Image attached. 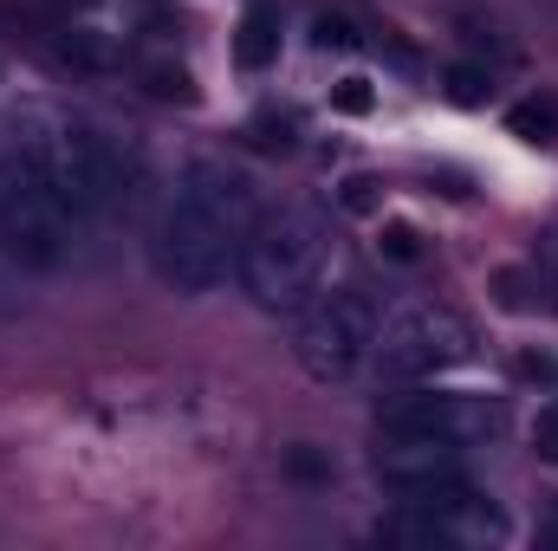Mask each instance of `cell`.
Instances as JSON below:
<instances>
[{"label": "cell", "mask_w": 558, "mask_h": 551, "mask_svg": "<svg viewBox=\"0 0 558 551\" xmlns=\"http://www.w3.org/2000/svg\"><path fill=\"white\" fill-rule=\"evenodd\" d=\"M247 228H254V182L221 156H195L156 215V241H149L156 273L175 292H215L241 260Z\"/></svg>", "instance_id": "1"}, {"label": "cell", "mask_w": 558, "mask_h": 551, "mask_svg": "<svg viewBox=\"0 0 558 551\" xmlns=\"http://www.w3.org/2000/svg\"><path fill=\"white\" fill-rule=\"evenodd\" d=\"M0 143L20 156V169L39 182V195L72 228H85V221H98V215H111L124 201L118 149L98 131H85L72 111H59V105H13L7 124H0Z\"/></svg>", "instance_id": "2"}, {"label": "cell", "mask_w": 558, "mask_h": 551, "mask_svg": "<svg viewBox=\"0 0 558 551\" xmlns=\"http://www.w3.org/2000/svg\"><path fill=\"white\" fill-rule=\"evenodd\" d=\"M325 260H331V221L312 201H279L274 215H254L234 273L267 311H292L318 292Z\"/></svg>", "instance_id": "3"}, {"label": "cell", "mask_w": 558, "mask_h": 551, "mask_svg": "<svg viewBox=\"0 0 558 551\" xmlns=\"http://www.w3.org/2000/svg\"><path fill=\"white\" fill-rule=\"evenodd\" d=\"M468 357H474V325L454 305H403L397 318L377 325V344H371V370L390 390L435 383L441 370H454Z\"/></svg>", "instance_id": "4"}, {"label": "cell", "mask_w": 558, "mask_h": 551, "mask_svg": "<svg viewBox=\"0 0 558 551\" xmlns=\"http://www.w3.org/2000/svg\"><path fill=\"white\" fill-rule=\"evenodd\" d=\"M377 325H384L377 298L357 292V285H338V292H325V298L305 311V325H299V364H305L318 383H344V377H357V370L371 364Z\"/></svg>", "instance_id": "5"}, {"label": "cell", "mask_w": 558, "mask_h": 551, "mask_svg": "<svg viewBox=\"0 0 558 551\" xmlns=\"http://www.w3.org/2000/svg\"><path fill=\"white\" fill-rule=\"evenodd\" d=\"M0 254L26 273H52L72 254V221L39 195V182L20 169L7 143H0Z\"/></svg>", "instance_id": "6"}, {"label": "cell", "mask_w": 558, "mask_h": 551, "mask_svg": "<svg viewBox=\"0 0 558 551\" xmlns=\"http://www.w3.org/2000/svg\"><path fill=\"white\" fill-rule=\"evenodd\" d=\"M384 434H435V441H487L500 434V403L494 396H461V390H422L410 383L397 403H384L377 415Z\"/></svg>", "instance_id": "7"}, {"label": "cell", "mask_w": 558, "mask_h": 551, "mask_svg": "<svg viewBox=\"0 0 558 551\" xmlns=\"http://www.w3.org/2000/svg\"><path fill=\"white\" fill-rule=\"evenodd\" d=\"M377 480L403 500H416L441 480H461V441H435V434H384L377 448Z\"/></svg>", "instance_id": "8"}, {"label": "cell", "mask_w": 558, "mask_h": 551, "mask_svg": "<svg viewBox=\"0 0 558 551\" xmlns=\"http://www.w3.org/2000/svg\"><path fill=\"white\" fill-rule=\"evenodd\" d=\"M279 59V0H254L234 26V65L241 72H267Z\"/></svg>", "instance_id": "9"}, {"label": "cell", "mask_w": 558, "mask_h": 551, "mask_svg": "<svg viewBox=\"0 0 558 551\" xmlns=\"http://www.w3.org/2000/svg\"><path fill=\"white\" fill-rule=\"evenodd\" d=\"M507 131L526 143H558V105L553 98H533V105H513L507 111Z\"/></svg>", "instance_id": "10"}, {"label": "cell", "mask_w": 558, "mask_h": 551, "mask_svg": "<svg viewBox=\"0 0 558 551\" xmlns=\"http://www.w3.org/2000/svg\"><path fill=\"white\" fill-rule=\"evenodd\" d=\"M441 91H448V105L474 111V105H487V72L481 65H448L441 72Z\"/></svg>", "instance_id": "11"}, {"label": "cell", "mask_w": 558, "mask_h": 551, "mask_svg": "<svg viewBox=\"0 0 558 551\" xmlns=\"http://www.w3.org/2000/svg\"><path fill=\"white\" fill-rule=\"evenodd\" d=\"M312 46H318V52H351L357 33H351L344 13H318V20H312Z\"/></svg>", "instance_id": "12"}, {"label": "cell", "mask_w": 558, "mask_h": 551, "mask_svg": "<svg viewBox=\"0 0 558 551\" xmlns=\"http://www.w3.org/2000/svg\"><path fill=\"white\" fill-rule=\"evenodd\" d=\"M371 105H377L371 78H338V85H331V111H344V118H371Z\"/></svg>", "instance_id": "13"}, {"label": "cell", "mask_w": 558, "mask_h": 551, "mask_svg": "<svg viewBox=\"0 0 558 551\" xmlns=\"http://www.w3.org/2000/svg\"><path fill=\"white\" fill-rule=\"evenodd\" d=\"M526 285H533V273H520V267H507V273H494V298H500L507 311H533V298H526Z\"/></svg>", "instance_id": "14"}, {"label": "cell", "mask_w": 558, "mask_h": 551, "mask_svg": "<svg viewBox=\"0 0 558 551\" xmlns=\"http://www.w3.org/2000/svg\"><path fill=\"white\" fill-rule=\"evenodd\" d=\"M533 454L558 467V409H539V415H533Z\"/></svg>", "instance_id": "15"}, {"label": "cell", "mask_w": 558, "mask_h": 551, "mask_svg": "<svg viewBox=\"0 0 558 551\" xmlns=\"http://www.w3.org/2000/svg\"><path fill=\"white\" fill-rule=\"evenodd\" d=\"M338 201H344L351 215H377V182H371V175H351V182L338 188Z\"/></svg>", "instance_id": "16"}, {"label": "cell", "mask_w": 558, "mask_h": 551, "mask_svg": "<svg viewBox=\"0 0 558 551\" xmlns=\"http://www.w3.org/2000/svg\"><path fill=\"white\" fill-rule=\"evenodd\" d=\"M286 474H292V480H331V461L312 454V448H292V454H286Z\"/></svg>", "instance_id": "17"}, {"label": "cell", "mask_w": 558, "mask_h": 551, "mask_svg": "<svg viewBox=\"0 0 558 551\" xmlns=\"http://www.w3.org/2000/svg\"><path fill=\"white\" fill-rule=\"evenodd\" d=\"M377 247H384V254H390V260H416V254H422L416 228H403V221H390V228H384V241H377Z\"/></svg>", "instance_id": "18"}]
</instances>
